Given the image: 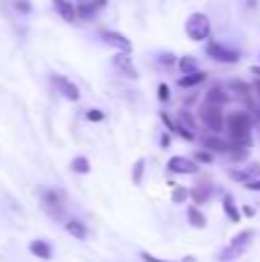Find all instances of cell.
I'll list each match as a JSON object with an SVG mask.
<instances>
[{
	"instance_id": "6da1fadb",
	"label": "cell",
	"mask_w": 260,
	"mask_h": 262,
	"mask_svg": "<svg viewBox=\"0 0 260 262\" xmlns=\"http://www.w3.org/2000/svg\"><path fill=\"white\" fill-rule=\"evenodd\" d=\"M253 237H256V232L253 230H242L240 235L233 237V242L228 244V249H224L219 253V260L221 262H233V260H240V255H244L249 251V246H251Z\"/></svg>"
},
{
	"instance_id": "7a4b0ae2",
	"label": "cell",
	"mask_w": 260,
	"mask_h": 262,
	"mask_svg": "<svg viewBox=\"0 0 260 262\" xmlns=\"http://www.w3.org/2000/svg\"><path fill=\"white\" fill-rule=\"evenodd\" d=\"M251 115L247 111H233V113L226 115V129L230 131L235 140H242V138H249V131H251Z\"/></svg>"
},
{
	"instance_id": "3957f363",
	"label": "cell",
	"mask_w": 260,
	"mask_h": 262,
	"mask_svg": "<svg viewBox=\"0 0 260 262\" xmlns=\"http://www.w3.org/2000/svg\"><path fill=\"white\" fill-rule=\"evenodd\" d=\"M184 32L191 41H203L210 37V18L203 12H193L189 14L187 23H184Z\"/></svg>"
},
{
	"instance_id": "277c9868",
	"label": "cell",
	"mask_w": 260,
	"mask_h": 262,
	"mask_svg": "<svg viewBox=\"0 0 260 262\" xmlns=\"http://www.w3.org/2000/svg\"><path fill=\"white\" fill-rule=\"evenodd\" d=\"M201 120L210 131H221L226 127V115H224V106H210L203 104L201 106Z\"/></svg>"
},
{
	"instance_id": "5b68a950",
	"label": "cell",
	"mask_w": 260,
	"mask_h": 262,
	"mask_svg": "<svg viewBox=\"0 0 260 262\" xmlns=\"http://www.w3.org/2000/svg\"><path fill=\"white\" fill-rule=\"evenodd\" d=\"M205 51H207V55H210L212 60H216V62H224V64H235V62H240V53H237V51L226 49V46L219 44V41H210Z\"/></svg>"
},
{
	"instance_id": "8992f818",
	"label": "cell",
	"mask_w": 260,
	"mask_h": 262,
	"mask_svg": "<svg viewBox=\"0 0 260 262\" xmlns=\"http://www.w3.org/2000/svg\"><path fill=\"white\" fill-rule=\"evenodd\" d=\"M51 81H53V85L58 88V92L64 97V99H69V101H78L81 92H78V88L74 85V81H69L67 76H60V74H53V76H51Z\"/></svg>"
},
{
	"instance_id": "52a82bcc",
	"label": "cell",
	"mask_w": 260,
	"mask_h": 262,
	"mask_svg": "<svg viewBox=\"0 0 260 262\" xmlns=\"http://www.w3.org/2000/svg\"><path fill=\"white\" fill-rule=\"evenodd\" d=\"M166 168H168L170 172H178V175H193V172H198L196 161H191V159H187V157H170Z\"/></svg>"
},
{
	"instance_id": "ba28073f",
	"label": "cell",
	"mask_w": 260,
	"mask_h": 262,
	"mask_svg": "<svg viewBox=\"0 0 260 262\" xmlns=\"http://www.w3.org/2000/svg\"><path fill=\"white\" fill-rule=\"evenodd\" d=\"M113 67L120 69V72H122L124 76H129L132 81H136V78H138V72H136V67H134L129 53H122V51H120V53H115L113 55Z\"/></svg>"
},
{
	"instance_id": "9c48e42d",
	"label": "cell",
	"mask_w": 260,
	"mask_h": 262,
	"mask_svg": "<svg viewBox=\"0 0 260 262\" xmlns=\"http://www.w3.org/2000/svg\"><path fill=\"white\" fill-rule=\"evenodd\" d=\"M101 37H104L106 44L115 46V49L122 51V53H132V41H129L124 35H120V32H115V30H101Z\"/></svg>"
},
{
	"instance_id": "30bf717a",
	"label": "cell",
	"mask_w": 260,
	"mask_h": 262,
	"mask_svg": "<svg viewBox=\"0 0 260 262\" xmlns=\"http://www.w3.org/2000/svg\"><path fill=\"white\" fill-rule=\"evenodd\" d=\"M41 200H44V207L51 216H62V203H60V195L55 191H41Z\"/></svg>"
},
{
	"instance_id": "8fae6325",
	"label": "cell",
	"mask_w": 260,
	"mask_h": 262,
	"mask_svg": "<svg viewBox=\"0 0 260 262\" xmlns=\"http://www.w3.org/2000/svg\"><path fill=\"white\" fill-rule=\"evenodd\" d=\"M260 177V163H249L247 168H240V170H230V180L233 182H251Z\"/></svg>"
},
{
	"instance_id": "7c38bea8",
	"label": "cell",
	"mask_w": 260,
	"mask_h": 262,
	"mask_svg": "<svg viewBox=\"0 0 260 262\" xmlns=\"http://www.w3.org/2000/svg\"><path fill=\"white\" fill-rule=\"evenodd\" d=\"M51 3H53V9H55V12H58L67 23H74V21H76L78 12L74 9V3H69V0H51Z\"/></svg>"
},
{
	"instance_id": "4fadbf2b",
	"label": "cell",
	"mask_w": 260,
	"mask_h": 262,
	"mask_svg": "<svg viewBox=\"0 0 260 262\" xmlns=\"http://www.w3.org/2000/svg\"><path fill=\"white\" fill-rule=\"evenodd\" d=\"M28 249H30V253L37 255L39 260H51V255H53V251H51L49 242H44V239H32Z\"/></svg>"
},
{
	"instance_id": "5bb4252c",
	"label": "cell",
	"mask_w": 260,
	"mask_h": 262,
	"mask_svg": "<svg viewBox=\"0 0 260 262\" xmlns=\"http://www.w3.org/2000/svg\"><path fill=\"white\" fill-rule=\"evenodd\" d=\"M228 99H230V97L226 95V90H224V88H219V85L210 88V90H207V95H205V104H210V106H224Z\"/></svg>"
},
{
	"instance_id": "9a60e30c",
	"label": "cell",
	"mask_w": 260,
	"mask_h": 262,
	"mask_svg": "<svg viewBox=\"0 0 260 262\" xmlns=\"http://www.w3.org/2000/svg\"><path fill=\"white\" fill-rule=\"evenodd\" d=\"M203 147L212 149V152H230V145L221 136H205L203 138Z\"/></svg>"
},
{
	"instance_id": "2e32d148",
	"label": "cell",
	"mask_w": 260,
	"mask_h": 262,
	"mask_svg": "<svg viewBox=\"0 0 260 262\" xmlns=\"http://www.w3.org/2000/svg\"><path fill=\"white\" fill-rule=\"evenodd\" d=\"M64 230H67L72 237L81 239V242L88 237V228H85V223H83V221H76V219H72V221L64 223Z\"/></svg>"
},
{
	"instance_id": "e0dca14e",
	"label": "cell",
	"mask_w": 260,
	"mask_h": 262,
	"mask_svg": "<svg viewBox=\"0 0 260 262\" xmlns=\"http://www.w3.org/2000/svg\"><path fill=\"white\" fill-rule=\"evenodd\" d=\"M207 78L205 72H193V74H184L182 78H178V85L180 88H193L198 85V83H203Z\"/></svg>"
},
{
	"instance_id": "ac0fdd59",
	"label": "cell",
	"mask_w": 260,
	"mask_h": 262,
	"mask_svg": "<svg viewBox=\"0 0 260 262\" xmlns=\"http://www.w3.org/2000/svg\"><path fill=\"white\" fill-rule=\"evenodd\" d=\"M224 212H226V216H228L233 223H240V209H237V205H235V198L230 193L224 195Z\"/></svg>"
},
{
	"instance_id": "d6986e66",
	"label": "cell",
	"mask_w": 260,
	"mask_h": 262,
	"mask_svg": "<svg viewBox=\"0 0 260 262\" xmlns=\"http://www.w3.org/2000/svg\"><path fill=\"white\" fill-rule=\"evenodd\" d=\"M187 216H189V223H191L193 228H198V230L207 226V219H205V214H203L201 209L196 207V205H191V207L187 209Z\"/></svg>"
},
{
	"instance_id": "ffe728a7",
	"label": "cell",
	"mask_w": 260,
	"mask_h": 262,
	"mask_svg": "<svg viewBox=\"0 0 260 262\" xmlns=\"http://www.w3.org/2000/svg\"><path fill=\"white\" fill-rule=\"evenodd\" d=\"M230 90L237 92L244 101H251V97H253V88H249L247 83H242V81H233L230 83Z\"/></svg>"
},
{
	"instance_id": "44dd1931",
	"label": "cell",
	"mask_w": 260,
	"mask_h": 262,
	"mask_svg": "<svg viewBox=\"0 0 260 262\" xmlns=\"http://www.w3.org/2000/svg\"><path fill=\"white\" fill-rule=\"evenodd\" d=\"M72 170L78 172V175H88L90 172V161L85 157H74L72 159Z\"/></svg>"
},
{
	"instance_id": "7402d4cb",
	"label": "cell",
	"mask_w": 260,
	"mask_h": 262,
	"mask_svg": "<svg viewBox=\"0 0 260 262\" xmlns=\"http://www.w3.org/2000/svg\"><path fill=\"white\" fill-rule=\"evenodd\" d=\"M178 67L182 69V74H193V72H198V62L191 58V55H184V58H180V60H178Z\"/></svg>"
},
{
	"instance_id": "603a6c76",
	"label": "cell",
	"mask_w": 260,
	"mask_h": 262,
	"mask_svg": "<svg viewBox=\"0 0 260 262\" xmlns=\"http://www.w3.org/2000/svg\"><path fill=\"white\" fill-rule=\"evenodd\" d=\"M143 170H145V159L141 157V159H136V163H134V175H132V180L136 186L143 184Z\"/></svg>"
},
{
	"instance_id": "cb8c5ba5",
	"label": "cell",
	"mask_w": 260,
	"mask_h": 262,
	"mask_svg": "<svg viewBox=\"0 0 260 262\" xmlns=\"http://www.w3.org/2000/svg\"><path fill=\"white\" fill-rule=\"evenodd\" d=\"M189 195H191V193H189V191L184 189V186H173V193H170V200H173L175 205H182L184 200L189 198Z\"/></svg>"
},
{
	"instance_id": "d4e9b609",
	"label": "cell",
	"mask_w": 260,
	"mask_h": 262,
	"mask_svg": "<svg viewBox=\"0 0 260 262\" xmlns=\"http://www.w3.org/2000/svg\"><path fill=\"white\" fill-rule=\"evenodd\" d=\"M191 198L196 205H203L207 203V198H210V189H193L191 191Z\"/></svg>"
},
{
	"instance_id": "484cf974",
	"label": "cell",
	"mask_w": 260,
	"mask_h": 262,
	"mask_svg": "<svg viewBox=\"0 0 260 262\" xmlns=\"http://www.w3.org/2000/svg\"><path fill=\"white\" fill-rule=\"evenodd\" d=\"M14 7H16V12H21V14H30L32 12L30 0H14Z\"/></svg>"
},
{
	"instance_id": "4316f807",
	"label": "cell",
	"mask_w": 260,
	"mask_h": 262,
	"mask_svg": "<svg viewBox=\"0 0 260 262\" xmlns=\"http://www.w3.org/2000/svg\"><path fill=\"white\" fill-rule=\"evenodd\" d=\"M178 120H180V124H182V127H187V129H193V120H191V115H189L187 111H180Z\"/></svg>"
},
{
	"instance_id": "83f0119b",
	"label": "cell",
	"mask_w": 260,
	"mask_h": 262,
	"mask_svg": "<svg viewBox=\"0 0 260 262\" xmlns=\"http://www.w3.org/2000/svg\"><path fill=\"white\" fill-rule=\"evenodd\" d=\"M85 118H88V120H90V122H101V120H104V118H106V115H104V113H101V111H99V108H90V111H88V115H85Z\"/></svg>"
},
{
	"instance_id": "f1b7e54d",
	"label": "cell",
	"mask_w": 260,
	"mask_h": 262,
	"mask_svg": "<svg viewBox=\"0 0 260 262\" xmlns=\"http://www.w3.org/2000/svg\"><path fill=\"white\" fill-rule=\"evenodd\" d=\"M193 159H196V161H201V163H210L212 161V154L205 152V149H201V152L193 154Z\"/></svg>"
},
{
	"instance_id": "f546056e",
	"label": "cell",
	"mask_w": 260,
	"mask_h": 262,
	"mask_svg": "<svg viewBox=\"0 0 260 262\" xmlns=\"http://www.w3.org/2000/svg\"><path fill=\"white\" fill-rule=\"evenodd\" d=\"M175 131H178V134L182 136L184 140H193V134H191V129H187V127H182V124H178V127H175Z\"/></svg>"
},
{
	"instance_id": "4dcf8cb0",
	"label": "cell",
	"mask_w": 260,
	"mask_h": 262,
	"mask_svg": "<svg viewBox=\"0 0 260 262\" xmlns=\"http://www.w3.org/2000/svg\"><path fill=\"white\" fill-rule=\"evenodd\" d=\"M168 99H170V90L166 83H161L159 85V101H168Z\"/></svg>"
},
{
	"instance_id": "1f68e13d",
	"label": "cell",
	"mask_w": 260,
	"mask_h": 262,
	"mask_svg": "<svg viewBox=\"0 0 260 262\" xmlns=\"http://www.w3.org/2000/svg\"><path fill=\"white\" fill-rule=\"evenodd\" d=\"M141 258H143V262H170V260L155 258V255H152V253H147V251H143V253H141Z\"/></svg>"
},
{
	"instance_id": "d6a6232c",
	"label": "cell",
	"mask_w": 260,
	"mask_h": 262,
	"mask_svg": "<svg viewBox=\"0 0 260 262\" xmlns=\"http://www.w3.org/2000/svg\"><path fill=\"white\" fill-rule=\"evenodd\" d=\"M247 189L249 191H260V177H256V180L247 182Z\"/></svg>"
},
{
	"instance_id": "836d02e7",
	"label": "cell",
	"mask_w": 260,
	"mask_h": 262,
	"mask_svg": "<svg viewBox=\"0 0 260 262\" xmlns=\"http://www.w3.org/2000/svg\"><path fill=\"white\" fill-rule=\"evenodd\" d=\"M161 62H164L166 67H168V64H173V62H175V55H173V53H164V55H161Z\"/></svg>"
},
{
	"instance_id": "e575fe53",
	"label": "cell",
	"mask_w": 260,
	"mask_h": 262,
	"mask_svg": "<svg viewBox=\"0 0 260 262\" xmlns=\"http://www.w3.org/2000/svg\"><path fill=\"white\" fill-rule=\"evenodd\" d=\"M161 120H164V124H166V127H168L170 131H175V127H178V124H173V122H170V118H168V115H166V113H161Z\"/></svg>"
},
{
	"instance_id": "d590c367",
	"label": "cell",
	"mask_w": 260,
	"mask_h": 262,
	"mask_svg": "<svg viewBox=\"0 0 260 262\" xmlns=\"http://www.w3.org/2000/svg\"><path fill=\"white\" fill-rule=\"evenodd\" d=\"M251 88H253V97H256V99H258V104H260V81H256Z\"/></svg>"
},
{
	"instance_id": "8d00e7d4",
	"label": "cell",
	"mask_w": 260,
	"mask_h": 262,
	"mask_svg": "<svg viewBox=\"0 0 260 262\" xmlns=\"http://www.w3.org/2000/svg\"><path fill=\"white\" fill-rule=\"evenodd\" d=\"M168 145H170V138L168 136H161V147H168Z\"/></svg>"
},
{
	"instance_id": "74e56055",
	"label": "cell",
	"mask_w": 260,
	"mask_h": 262,
	"mask_svg": "<svg viewBox=\"0 0 260 262\" xmlns=\"http://www.w3.org/2000/svg\"><path fill=\"white\" fill-rule=\"evenodd\" d=\"M92 3L97 5V9H104L106 7V0H92Z\"/></svg>"
},
{
	"instance_id": "f35d334b",
	"label": "cell",
	"mask_w": 260,
	"mask_h": 262,
	"mask_svg": "<svg viewBox=\"0 0 260 262\" xmlns=\"http://www.w3.org/2000/svg\"><path fill=\"white\" fill-rule=\"evenodd\" d=\"M244 214H247V216H253V214H256V209H253V207H244Z\"/></svg>"
},
{
	"instance_id": "ab89813d",
	"label": "cell",
	"mask_w": 260,
	"mask_h": 262,
	"mask_svg": "<svg viewBox=\"0 0 260 262\" xmlns=\"http://www.w3.org/2000/svg\"><path fill=\"white\" fill-rule=\"evenodd\" d=\"M182 262H196V258H193V255H187V258H184Z\"/></svg>"
},
{
	"instance_id": "60d3db41",
	"label": "cell",
	"mask_w": 260,
	"mask_h": 262,
	"mask_svg": "<svg viewBox=\"0 0 260 262\" xmlns=\"http://www.w3.org/2000/svg\"><path fill=\"white\" fill-rule=\"evenodd\" d=\"M251 74H256V76H260V67H251Z\"/></svg>"
}]
</instances>
